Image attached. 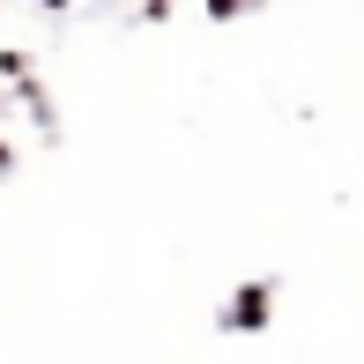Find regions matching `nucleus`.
<instances>
[{"label":"nucleus","instance_id":"obj_1","mask_svg":"<svg viewBox=\"0 0 364 364\" xmlns=\"http://www.w3.org/2000/svg\"><path fill=\"white\" fill-rule=\"evenodd\" d=\"M268 312H275V283H238L223 305V335H260Z\"/></svg>","mask_w":364,"mask_h":364},{"label":"nucleus","instance_id":"obj_2","mask_svg":"<svg viewBox=\"0 0 364 364\" xmlns=\"http://www.w3.org/2000/svg\"><path fill=\"white\" fill-rule=\"evenodd\" d=\"M0 171H15V141H0Z\"/></svg>","mask_w":364,"mask_h":364}]
</instances>
